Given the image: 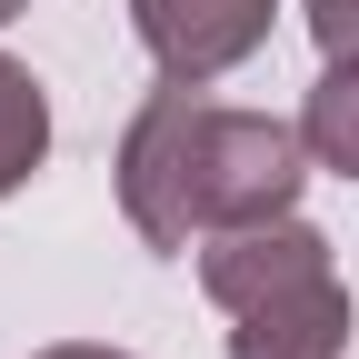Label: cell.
Wrapping results in <instances>:
<instances>
[{
  "label": "cell",
  "mask_w": 359,
  "mask_h": 359,
  "mask_svg": "<svg viewBox=\"0 0 359 359\" xmlns=\"http://www.w3.org/2000/svg\"><path fill=\"white\" fill-rule=\"evenodd\" d=\"M299 11H309L320 60H359V0H299Z\"/></svg>",
  "instance_id": "obj_7"
},
{
  "label": "cell",
  "mask_w": 359,
  "mask_h": 359,
  "mask_svg": "<svg viewBox=\"0 0 359 359\" xmlns=\"http://www.w3.org/2000/svg\"><path fill=\"white\" fill-rule=\"evenodd\" d=\"M30 359H130V349H110V339H50V349H30Z\"/></svg>",
  "instance_id": "obj_8"
},
{
  "label": "cell",
  "mask_w": 359,
  "mask_h": 359,
  "mask_svg": "<svg viewBox=\"0 0 359 359\" xmlns=\"http://www.w3.org/2000/svg\"><path fill=\"white\" fill-rule=\"evenodd\" d=\"M299 140L320 170L359 180V60H330L320 80H309V100H299Z\"/></svg>",
  "instance_id": "obj_5"
},
{
  "label": "cell",
  "mask_w": 359,
  "mask_h": 359,
  "mask_svg": "<svg viewBox=\"0 0 359 359\" xmlns=\"http://www.w3.org/2000/svg\"><path fill=\"white\" fill-rule=\"evenodd\" d=\"M110 170H120V219L150 250L190 259L219 230H250V219L299 210L309 140H299V120L219 110V100H200V80H170V90L140 100V120L120 130Z\"/></svg>",
  "instance_id": "obj_1"
},
{
  "label": "cell",
  "mask_w": 359,
  "mask_h": 359,
  "mask_svg": "<svg viewBox=\"0 0 359 359\" xmlns=\"http://www.w3.org/2000/svg\"><path fill=\"white\" fill-rule=\"evenodd\" d=\"M40 160H50V90L0 50V200H11Z\"/></svg>",
  "instance_id": "obj_6"
},
{
  "label": "cell",
  "mask_w": 359,
  "mask_h": 359,
  "mask_svg": "<svg viewBox=\"0 0 359 359\" xmlns=\"http://www.w3.org/2000/svg\"><path fill=\"white\" fill-rule=\"evenodd\" d=\"M349 330H359L349 290L320 280L299 299H269V309H250V320H230V359H339Z\"/></svg>",
  "instance_id": "obj_4"
},
{
  "label": "cell",
  "mask_w": 359,
  "mask_h": 359,
  "mask_svg": "<svg viewBox=\"0 0 359 359\" xmlns=\"http://www.w3.org/2000/svg\"><path fill=\"white\" fill-rule=\"evenodd\" d=\"M269 20H280V0H130V30H140V50L160 60V80H219L240 70Z\"/></svg>",
  "instance_id": "obj_3"
},
{
  "label": "cell",
  "mask_w": 359,
  "mask_h": 359,
  "mask_svg": "<svg viewBox=\"0 0 359 359\" xmlns=\"http://www.w3.org/2000/svg\"><path fill=\"white\" fill-rule=\"evenodd\" d=\"M320 280H339V259H330V240L309 230L299 210L200 240V290L230 309V320H250V309H269V299H299V290H320Z\"/></svg>",
  "instance_id": "obj_2"
},
{
  "label": "cell",
  "mask_w": 359,
  "mask_h": 359,
  "mask_svg": "<svg viewBox=\"0 0 359 359\" xmlns=\"http://www.w3.org/2000/svg\"><path fill=\"white\" fill-rule=\"evenodd\" d=\"M20 11H30V0H0V20H20Z\"/></svg>",
  "instance_id": "obj_9"
}]
</instances>
